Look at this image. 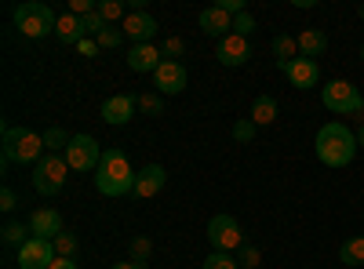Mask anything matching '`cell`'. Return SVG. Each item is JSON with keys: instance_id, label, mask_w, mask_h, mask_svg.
<instances>
[{"instance_id": "6da1fadb", "label": "cell", "mask_w": 364, "mask_h": 269, "mask_svg": "<svg viewBox=\"0 0 364 269\" xmlns=\"http://www.w3.org/2000/svg\"><path fill=\"white\" fill-rule=\"evenodd\" d=\"M357 131H350L343 121H328L317 138H314V153L324 168H350L357 157Z\"/></svg>"}, {"instance_id": "7a4b0ae2", "label": "cell", "mask_w": 364, "mask_h": 269, "mask_svg": "<svg viewBox=\"0 0 364 269\" xmlns=\"http://www.w3.org/2000/svg\"><path fill=\"white\" fill-rule=\"evenodd\" d=\"M135 168L128 164L124 149H106L102 153V164L95 171V190L102 197H124V193H135Z\"/></svg>"}, {"instance_id": "3957f363", "label": "cell", "mask_w": 364, "mask_h": 269, "mask_svg": "<svg viewBox=\"0 0 364 269\" xmlns=\"http://www.w3.org/2000/svg\"><path fill=\"white\" fill-rule=\"evenodd\" d=\"M44 153H48V149H44V135L29 131V128L4 124V168L8 164H37Z\"/></svg>"}, {"instance_id": "277c9868", "label": "cell", "mask_w": 364, "mask_h": 269, "mask_svg": "<svg viewBox=\"0 0 364 269\" xmlns=\"http://www.w3.org/2000/svg\"><path fill=\"white\" fill-rule=\"evenodd\" d=\"M55 26H58V15L44 0H26V4L15 8V29L26 40H41V37L55 33Z\"/></svg>"}, {"instance_id": "5b68a950", "label": "cell", "mask_w": 364, "mask_h": 269, "mask_svg": "<svg viewBox=\"0 0 364 269\" xmlns=\"http://www.w3.org/2000/svg\"><path fill=\"white\" fill-rule=\"evenodd\" d=\"M66 178H70V164H66L63 153H44V157L33 164V190H37L41 197L63 193Z\"/></svg>"}, {"instance_id": "8992f818", "label": "cell", "mask_w": 364, "mask_h": 269, "mask_svg": "<svg viewBox=\"0 0 364 269\" xmlns=\"http://www.w3.org/2000/svg\"><path fill=\"white\" fill-rule=\"evenodd\" d=\"M321 102H324L328 113H336V116L364 113V95L357 92L350 80H328V84L321 87Z\"/></svg>"}, {"instance_id": "52a82bcc", "label": "cell", "mask_w": 364, "mask_h": 269, "mask_svg": "<svg viewBox=\"0 0 364 269\" xmlns=\"http://www.w3.org/2000/svg\"><path fill=\"white\" fill-rule=\"evenodd\" d=\"M208 244L215 251H226V255H237L240 248H245V229H240V222L233 215H215L208 222Z\"/></svg>"}, {"instance_id": "ba28073f", "label": "cell", "mask_w": 364, "mask_h": 269, "mask_svg": "<svg viewBox=\"0 0 364 269\" xmlns=\"http://www.w3.org/2000/svg\"><path fill=\"white\" fill-rule=\"evenodd\" d=\"M102 153H106V149L95 142V135H73L63 157H66L70 171H99Z\"/></svg>"}, {"instance_id": "9c48e42d", "label": "cell", "mask_w": 364, "mask_h": 269, "mask_svg": "<svg viewBox=\"0 0 364 269\" xmlns=\"http://www.w3.org/2000/svg\"><path fill=\"white\" fill-rule=\"evenodd\" d=\"M55 258V241H41V236H29L18 248V269H51Z\"/></svg>"}, {"instance_id": "30bf717a", "label": "cell", "mask_w": 364, "mask_h": 269, "mask_svg": "<svg viewBox=\"0 0 364 269\" xmlns=\"http://www.w3.org/2000/svg\"><path fill=\"white\" fill-rule=\"evenodd\" d=\"M281 73L288 77V84L291 87H299V92H310V87H317L321 84V66L314 62V58H291L288 66H281Z\"/></svg>"}, {"instance_id": "8fae6325", "label": "cell", "mask_w": 364, "mask_h": 269, "mask_svg": "<svg viewBox=\"0 0 364 269\" xmlns=\"http://www.w3.org/2000/svg\"><path fill=\"white\" fill-rule=\"evenodd\" d=\"M252 55H255V51H252V40H248V37H237V33L223 37V40H219V48H215V58H219L223 66H230V70L245 66Z\"/></svg>"}, {"instance_id": "7c38bea8", "label": "cell", "mask_w": 364, "mask_h": 269, "mask_svg": "<svg viewBox=\"0 0 364 269\" xmlns=\"http://www.w3.org/2000/svg\"><path fill=\"white\" fill-rule=\"evenodd\" d=\"M135 109H139V95H109L102 102V121L109 128H124L135 116Z\"/></svg>"}, {"instance_id": "4fadbf2b", "label": "cell", "mask_w": 364, "mask_h": 269, "mask_svg": "<svg viewBox=\"0 0 364 269\" xmlns=\"http://www.w3.org/2000/svg\"><path fill=\"white\" fill-rule=\"evenodd\" d=\"M186 66L182 62H161V70L154 73V87H157V95H178V92H186Z\"/></svg>"}, {"instance_id": "5bb4252c", "label": "cell", "mask_w": 364, "mask_h": 269, "mask_svg": "<svg viewBox=\"0 0 364 269\" xmlns=\"http://www.w3.org/2000/svg\"><path fill=\"white\" fill-rule=\"evenodd\" d=\"M168 186V171L161 164H146L139 175H135V197L139 200H154L161 197V190Z\"/></svg>"}, {"instance_id": "9a60e30c", "label": "cell", "mask_w": 364, "mask_h": 269, "mask_svg": "<svg viewBox=\"0 0 364 269\" xmlns=\"http://www.w3.org/2000/svg\"><path fill=\"white\" fill-rule=\"evenodd\" d=\"M197 22H200V29H204V33H208V37H215V40H223V37H230V33H233V15H226L219 4L200 8Z\"/></svg>"}, {"instance_id": "2e32d148", "label": "cell", "mask_w": 364, "mask_h": 269, "mask_svg": "<svg viewBox=\"0 0 364 269\" xmlns=\"http://www.w3.org/2000/svg\"><path fill=\"white\" fill-rule=\"evenodd\" d=\"M29 233L41 236V241H55V236L63 233V215H58L55 207H37V212L29 215Z\"/></svg>"}, {"instance_id": "e0dca14e", "label": "cell", "mask_w": 364, "mask_h": 269, "mask_svg": "<svg viewBox=\"0 0 364 269\" xmlns=\"http://www.w3.org/2000/svg\"><path fill=\"white\" fill-rule=\"evenodd\" d=\"M124 37L135 40V44H154V37H157V18L146 15V11H132V15L124 18Z\"/></svg>"}, {"instance_id": "ac0fdd59", "label": "cell", "mask_w": 364, "mask_h": 269, "mask_svg": "<svg viewBox=\"0 0 364 269\" xmlns=\"http://www.w3.org/2000/svg\"><path fill=\"white\" fill-rule=\"evenodd\" d=\"M161 48L157 44H135L132 51H128V70L132 73H157L161 70Z\"/></svg>"}, {"instance_id": "d6986e66", "label": "cell", "mask_w": 364, "mask_h": 269, "mask_svg": "<svg viewBox=\"0 0 364 269\" xmlns=\"http://www.w3.org/2000/svg\"><path fill=\"white\" fill-rule=\"evenodd\" d=\"M295 40H299V55L302 58H314V62L328 51V33H324V29H302Z\"/></svg>"}, {"instance_id": "ffe728a7", "label": "cell", "mask_w": 364, "mask_h": 269, "mask_svg": "<svg viewBox=\"0 0 364 269\" xmlns=\"http://www.w3.org/2000/svg\"><path fill=\"white\" fill-rule=\"evenodd\" d=\"M277 116H281L277 99H273V95H255V102H252V124L255 128H269Z\"/></svg>"}, {"instance_id": "44dd1931", "label": "cell", "mask_w": 364, "mask_h": 269, "mask_svg": "<svg viewBox=\"0 0 364 269\" xmlns=\"http://www.w3.org/2000/svg\"><path fill=\"white\" fill-rule=\"evenodd\" d=\"M55 37L63 40V44H80L84 40V22L77 15H58V26H55Z\"/></svg>"}, {"instance_id": "7402d4cb", "label": "cell", "mask_w": 364, "mask_h": 269, "mask_svg": "<svg viewBox=\"0 0 364 269\" xmlns=\"http://www.w3.org/2000/svg\"><path fill=\"white\" fill-rule=\"evenodd\" d=\"M339 258H343V265H364V236L357 233V236H346L343 241V248H339Z\"/></svg>"}, {"instance_id": "603a6c76", "label": "cell", "mask_w": 364, "mask_h": 269, "mask_svg": "<svg viewBox=\"0 0 364 269\" xmlns=\"http://www.w3.org/2000/svg\"><path fill=\"white\" fill-rule=\"evenodd\" d=\"M273 55H277V70L281 66H288L291 58H299V40L295 37H288V33H281V37H273Z\"/></svg>"}, {"instance_id": "cb8c5ba5", "label": "cell", "mask_w": 364, "mask_h": 269, "mask_svg": "<svg viewBox=\"0 0 364 269\" xmlns=\"http://www.w3.org/2000/svg\"><path fill=\"white\" fill-rule=\"evenodd\" d=\"M70 131H63V128H58V124H51L48 131H44V149H48V153H66V146H70Z\"/></svg>"}, {"instance_id": "d4e9b609", "label": "cell", "mask_w": 364, "mask_h": 269, "mask_svg": "<svg viewBox=\"0 0 364 269\" xmlns=\"http://www.w3.org/2000/svg\"><path fill=\"white\" fill-rule=\"evenodd\" d=\"M29 236H33V233H29V226H22V222H8L4 233H0V241H4L8 248H22Z\"/></svg>"}, {"instance_id": "484cf974", "label": "cell", "mask_w": 364, "mask_h": 269, "mask_svg": "<svg viewBox=\"0 0 364 269\" xmlns=\"http://www.w3.org/2000/svg\"><path fill=\"white\" fill-rule=\"evenodd\" d=\"M128 255H132V262H149V255H154V241L149 236H132V244H128Z\"/></svg>"}, {"instance_id": "4316f807", "label": "cell", "mask_w": 364, "mask_h": 269, "mask_svg": "<svg viewBox=\"0 0 364 269\" xmlns=\"http://www.w3.org/2000/svg\"><path fill=\"white\" fill-rule=\"evenodd\" d=\"M99 15L106 18V26H113L117 18H128L132 11H128L124 4H120V0H99Z\"/></svg>"}, {"instance_id": "83f0119b", "label": "cell", "mask_w": 364, "mask_h": 269, "mask_svg": "<svg viewBox=\"0 0 364 269\" xmlns=\"http://www.w3.org/2000/svg\"><path fill=\"white\" fill-rule=\"evenodd\" d=\"M182 55H186V40H182V37H168L161 44V58H164V62H178Z\"/></svg>"}, {"instance_id": "f1b7e54d", "label": "cell", "mask_w": 364, "mask_h": 269, "mask_svg": "<svg viewBox=\"0 0 364 269\" xmlns=\"http://www.w3.org/2000/svg\"><path fill=\"white\" fill-rule=\"evenodd\" d=\"M237 265H240V269H259V265H262V251H259L255 244H245V248L237 251Z\"/></svg>"}, {"instance_id": "f546056e", "label": "cell", "mask_w": 364, "mask_h": 269, "mask_svg": "<svg viewBox=\"0 0 364 269\" xmlns=\"http://www.w3.org/2000/svg\"><path fill=\"white\" fill-rule=\"evenodd\" d=\"M139 113H146V116H161V113H164V99H161L157 92L139 95Z\"/></svg>"}, {"instance_id": "4dcf8cb0", "label": "cell", "mask_w": 364, "mask_h": 269, "mask_svg": "<svg viewBox=\"0 0 364 269\" xmlns=\"http://www.w3.org/2000/svg\"><path fill=\"white\" fill-rule=\"evenodd\" d=\"M204 269H240L237 265V255H226V251H211L204 258Z\"/></svg>"}, {"instance_id": "1f68e13d", "label": "cell", "mask_w": 364, "mask_h": 269, "mask_svg": "<svg viewBox=\"0 0 364 269\" xmlns=\"http://www.w3.org/2000/svg\"><path fill=\"white\" fill-rule=\"evenodd\" d=\"M255 29H259V26H255V15H252V11L233 15V33H237V37H252Z\"/></svg>"}, {"instance_id": "d6a6232c", "label": "cell", "mask_w": 364, "mask_h": 269, "mask_svg": "<svg viewBox=\"0 0 364 269\" xmlns=\"http://www.w3.org/2000/svg\"><path fill=\"white\" fill-rule=\"evenodd\" d=\"M55 255L58 258H73L77 255V236L73 233H58L55 236Z\"/></svg>"}, {"instance_id": "836d02e7", "label": "cell", "mask_w": 364, "mask_h": 269, "mask_svg": "<svg viewBox=\"0 0 364 269\" xmlns=\"http://www.w3.org/2000/svg\"><path fill=\"white\" fill-rule=\"evenodd\" d=\"M80 22H84V37H99V33H102V29H106V18L99 15V8H95V11H91V15H84Z\"/></svg>"}, {"instance_id": "e575fe53", "label": "cell", "mask_w": 364, "mask_h": 269, "mask_svg": "<svg viewBox=\"0 0 364 269\" xmlns=\"http://www.w3.org/2000/svg\"><path fill=\"white\" fill-rule=\"evenodd\" d=\"M95 40H99V48H109V51H113V48H120V40H124V29H113V26H106Z\"/></svg>"}, {"instance_id": "d590c367", "label": "cell", "mask_w": 364, "mask_h": 269, "mask_svg": "<svg viewBox=\"0 0 364 269\" xmlns=\"http://www.w3.org/2000/svg\"><path fill=\"white\" fill-rule=\"evenodd\" d=\"M252 138H255V124H252V116H245V121H237V124H233V142L245 146V142H252Z\"/></svg>"}, {"instance_id": "8d00e7d4", "label": "cell", "mask_w": 364, "mask_h": 269, "mask_svg": "<svg viewBox=\"0 0 364 269\" xmlns=\"http://www.w3.org/2000/svg\"><path fill=\"white\" fill-rule=\"evenodd\" d=\"M15 207H18V197H15L11 186H4L0 190V212H15Z\"/></svg>"}, {"instance_id": "74e56055", "label": "cell", "mask_w": 364, "mask_h": 269, "mask_svg": "<svg viewBox=\"0 0 364 269\" xmlns=\"http://www.w3.org/2000/svg\"><path fill=\"white\" fill-rule=\"evenodd\" d=\"M219 8H223L226 15H240V11H248V8H245V0H219Z\"/></svg>"}, {"instance_id": "f35d334b", "label": "cell", "mask_w": 364, "mask_h": 269, "mask_svg": "<svg viewBox=\"0 0 364 269\" xmlns=\"http://www.w3.org/2000/svg\"><path fill=\"white\" fill-rule=\"evenodd\" d=\"M77 51H80V55H87V58H95L102 48H99V40H87V37H84V40L77 44Z\"/></svg>"}, {"instance_id": "ab89813d", "label": "cell", "mask_w": 364, "mask_h": 269, "mask_svg": "<svg viewBox=\"0 0 364 269\" xmlns=\"http://www.w3.org/2000/svg\"><path fill=\"white\" fill-rule=\"evenodd\" d=\"M51 269H80V265H77L73 258H55V262H51Z\"/></svg>"}, {"instance_id": "60d3db41", "label": "cell", "mask_w": 364, "mask_h": 269, "mask_svg": "<svg viewBox=\"0 0 364 269\" xmlns=\"http://www.w3.org/2000/svg\"><path fill=\"white\" fill-rule=\"evenodd\" d=\"M109 269H146V262H142V265H139V262H113Z\"/></svg>"}, {"instance_id": "b9f144b4", "label": "cell", "mask_w": 364, "mask_h": 269, "mask_svg": "<svg viewBox=\"0 0 364 269\" xmlns=\"http://www.w3.org/2000/svg\"><path fill=\"white\" fill-rule=\"evenodd\" d=\"M357 146L364 149V121H360V128H357Z\"/></svg>"}, {"instance_id": "7bdbcfd3", "label": "cell", "mask_w": 364, "mask_h": 269, "mask_svg": "<svg viewBox=\"0 0 364 269\" xmlns=\"http://www.w3.org/2000/svg\"><path fill=\"white\" fill-rule=\"evenodd\" d=\"M357 15H360V22H364V4H360V8H357Z\"/></svg>"}, {"instance_id": "ee69618b", "label": "cell", "mask_w": 364, "mask_h": 269, "mask_svg": "<svg viewBox=\"0 0 364 269\" xmlns=\"http://www.w3.org/2000/svg\"><path fill=\"white\" fill-rule=\"evenodd\" d=\"M360 62H364V44H360Z\"/></svg>"}]
</instances>
